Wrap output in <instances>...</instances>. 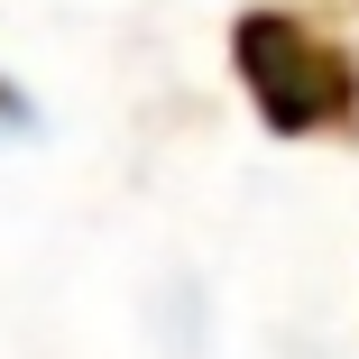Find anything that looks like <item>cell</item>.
<instances>
[{
  "instance_id": "obj_1",
  "label": "cell",
  "mask_w": 359,
  "mask_h": 359,
  "mask_svg": "<svg viewBox=\"0 0 359 359\" xmlns=\"http://www.w3.org/2000/svg\"><path fill=\"white\" fill-rule=\"evenodd\" d=\"M249 65H258V93H267V120L276 129H313V120H341L350 111V65L313 37H295L285 19H258L249 28Z\"/></svg>"
}]
</instances>
